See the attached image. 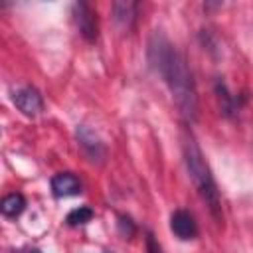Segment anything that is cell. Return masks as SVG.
<instances>
[{
    "instance_id": "6da1fadb",
    "label": "cell",
    "mask_w": 253,
    "mask_h": 253,
    "mask_svg": "<svg viewBox=\"0 0 253 253\" xmlns=\"http://www.w3.org/2000/svg\"><path fill=\"white\" fill-rule=\"evenodd\" d=\"M146 57L152 71L160 75L162 81L168 85L180 115L190 123L196 121L200 105L194 75L188 67L186 57L172 45V42L166 38L162 30L152 32L146 47Z\"/></svg>"
},
{
    "instance_id": "7a4b0ae2",
    "label": "cell",
    "mask_w": 253,
    "mask_h": 253,
    "mask_svg": "<svg viewBox=\"0 0 253 253\" xmlns=\"http://www.w3.org/2000/svg\"><path fill=\"white\" fill-rule=\"evenodd\" d=\"M182 154H184V164H186V170H188V176H190L192 184L196 186L200 198L206 202L213 219L219 223L221 221L219 192H217L215 180L211 176V170H210V166L204 158V152H202L200 144L196 142L194 134L188 128H184V132H182Z\"/></svg>"
},
{
    "instance_id": "3957f363",
    "label": "cell",
    "mask_w": 253,
    "mask_h": 253,
    "mask_svg": "<svg viewBox=\"0 0 253 253\" xmlns=\"http://www.w3.org/2000/svg\"><path fill=\"white\" fill-rule=\"evenodd\" d=\"M75 138H77V144H79L83 156L91 164H103L105 162L107 146H105V142L101 140V136L93 128H89L87 125H79L77 130H75Z\"/></svg>"
},
{
    "instance_id": "277c9868",
    "label": "cell",
    "mask_w": 253,
    "mask_h": 253,
    "mask_svg": "<svg viewBox=\"0 0 253 253\" xmlns=\"http://www.w3.org/2000/svg\"><path fill=\"white\" fill-rule=\"evenodd\" d=\"M71 20L79 32V36L89 42L95 43L99 38V26H97V14L95 10L87 4V2H75L71 6Z\"/></svg>"
},
{
    "instance_id": "5b68a950",
    "label": "cell",
    "mask_w": 253,
    "mask_h": 253,
    "mask_svg": "<svg viewBox=\"0 0 253 253\" xmlns=\"http://www.w3.org/2000/svg\"><path fill=\"white\" fill-rule=\"evenodd\" d=\"M12 103L26 117H38L43 111V99L36 87H20L12 93Z\"/></svg>"
},
{
    "instance_id": "8992f818",
    "label": "cell",
    "mask_w": 253,
    "mask_h": 253,
    "mask_svg": "<svg viewBox=\"0 0 253 253\" xmlns=\"http://www.w3.org/2000/svg\"><path fill=\"white\" fill-rule=\"evenodd\" d=\"M170 231L180 241H192L198 237V223L188 210H174L170 215Z\"/></svg>"
},
{
    "instance_id": "52a82bcc",
    "label": "cell",
    "mask_w": 253,
    "mask_h": 253,
    "mask_svg": "<svg viewBox=\"0 0 253 253\" xmlns=\"http://www.w3.org/2000/svg\"><path fill=\"white\" fill-rule=\"evenodd\" d=\"M49 186H51V194L55 198H71V196H79L83 192V184L73 172H57L51 178Z\"/></svg>"
},
{
    "instance_id": "ba28073f",
    "label": "cell",
    "mask_w": 253,
    "mask_h": 253,
    "mask_svg": "<svg viewBox=\"0 0 253 253\" xmlns=\"http://www.w3.org/2000/svg\"><path fill=\"white\" fill-rule=\"evenodd\" d=\"M111 12H113L115 24H117L121 30L130 32V30L134 28V22H136L138 4H136V2H113Z\"/></svg>"
},
{
    "instance_id": "9c48e42d",
    "label": "cell",
    "mask_w": 253,
    "mask_h": 253,
    "mask_svg": "<svg viewBox=\"0 0 253 253\" xmlns=\"http://www.w3.org/2000/svg\"><path fill=\"white\" fill-rule=\"evenodd\" d=\"M215 95H217L219 109H221V115H223V117L231 119V117H235V115L239 113V109H241L239 99L227 89V85H225L221 79L215 81Z\"/></svg>"
},
{
    "instance_id": "30bf717a",
    "label": "cell",
    "mask_w": 253,
    "mask_h": 253,
    "mask_svg": "<svg viewBox=\"0 0 253 253\" xmlns=\"http://www.w3.org/2000/svg\"><path fill=\"white\" fill-rule=\"evenodd\" d=\"M24 210H26V198L20 192H12V194L4 196L0 202V211L6 217H18Z\"/></svg>"
},
{
    "instance_id": "8fae6325",
    "label": "cell",
    "mask_w": 253,
    "mask_h": 253,
    "mask_svg": "<svg viewBox=\"0 0 253 253\" xmlns=\"http://www.w3.org/2000/svg\"><path fill=\"white\" fill-rule=\"evenodd\" d=\"M93 210L91 208H87V206H79V208H75V210H71L69 213H67V217H65V223L67 225H71V227H77V225H85L87 221H91L93 219Z\"/></svg>"
},
{
    "instance_id": "7c38bea8",
    "label": "cell",
    "mask_w": 253,
    "mask_h": 253,
    "mask_svg": "<svg viewBox=\"0 0 253 253\" xmlns=\"http://www.w3.org/2000/svg\"><path fill=\"white\" fill-rule=\"evenodd\" d=\"M117 219H119V221H117V227H119L121 235H123V237H130V235L134 233V223L130 221V217H126V215H119Z\"/></svg>"
},
{
    "instance_id": "4fadbf2b",
    "label": "cell",
    "mask_w": 253,
    "mask_h": 253,
    "mask_svg": "<svg viewBox=\"0 0 253 253\" xmlns=\"http://www.w3.org/2000/svg\"><path fill=\"white\" fill-rule=\"evenodd\" d=\"M146 251L148 253H160V245H158V241L154 239L152 233L146 235Z\"/></svg>"
},
{
    "instance_id": "5bb4252c",
    "label": "cell",
    "mask_w": 253,
    "mask_h": 253,
    "mask_svg": "<svg viewBox=\"0 0 253 253\" xmlns=\"http://www.w3.org/2000/svg\"><path fill=\"white\" fill-rule=\"evenodd\" d=\"M18 253H42V251H38V249H22Z\"/></svg>"
}]
</instances>
